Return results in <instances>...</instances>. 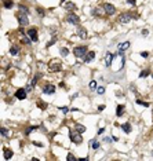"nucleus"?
<instances>
[{"instance_id":"nucleus-8","label":"nucleus","mask_w":153,"mask_h":161,"mask_svg":"<svg viewBox=\"0 0 153 161\" xmlns=\"http://www.w3.org/2000/svg\"><path fill=\"white\" fill-rule=\"evenodd\" d=\"M43 92L47 95H52L55 92V85H52V84H44L43 85Z\"/></svg>"},{"instance_id":"nucleus-20","label":"nucleus","mask_w":153,"mask_h":161,"mask_svg":"<svg viewBox=\"0 0 153 161\" xmlns=\"http://www.w3.org/2000/svg\"><path fill=\"white\" fill-rule=\"evenodd\" d=\"M20 13H23V14H26V15H29L30 14V11H29V8H28L26 6H22V4H20Z\"/></svg>"},{"instance_id":"nucleus-18","label":"nucleus","mask_w":153,"mask_h":161,"mask_svg":"<svg viewBox=\"0 0 153 161\" xmlns=\"http://www.w3.org/2000/svg\"><path fill=\"white\" fill-rule=\"evenodd\" d=\"M11 157H13V150L4 147V158L8 160V158H11Z\"/></svg>"},{"instance_id":"nucleus-17","label":"nucleus","mask_w":153,"mask_h":161,"mask_svg":"<svg viewBox=\"0 0 153 161\" xmlns=\"http://www.w3.org/2000/svg\"><path fill=\"white\" fill-rule=\"evenodd\" d=\"M65 10H68V11H73V10H77V7H76V4H75V3L68 2V3L65 4Z\"/></svg>"},{"instance_id":"nucleus-22","label":"nucleus","mask_w":153,"mask_h":161,"mask_svg":"<svg viewBox=\"0 0 153 161\" xmlns=\"http://www.w3.org/2000/svg\"><path fill=\"white\" fill-rule=\"evenodd\" d=\"M40 77H41V75H39V73H37V75H35V77H33L32 81H30V85H32V87H35V85L37 84V81H39Z\"/></svg>"},{"instance_id":"nucleus-33","label":"nucleus","mask_w":153,"mask_h":161,"mask_svg":"<svg viewBox=\"0 0 153 161\" xmlns=\"http://www.w3.org/2000/svg\"><path fill=\"white\" fill-rule=\"evenodd\" d=\"M36 11H37V14H39V15H40V17H44V15H46V13H44V10H43L41 7H37V8H36Z\"/></svg>"},{"instance_id":"nucleus-24","label":"nucleus","mask_w":153,"mask_h":161,"mask_svg":"<svg viewBox=\"0 0 153 161\" xmlns=\"http://www.w3.org/2000/svg\"><path fill=\"white\" fill-rule=\"evenodd\" d=\"M37 107L41 109V110H46L47 109V103H46V102H43V101H37Z\"/></svg>"},{"instance_id":"nucleus-15","label":"nucleus","mask_w":153,"mask_h":161,"mask_svg":"<svg viewBox=\"0 0 153 161\" xmlns=\"http://www.w3.org/2000/svg\"><path fill=\"white\" fill-rule=\"evenodd\" d=\"M77 35L80 36V39H87V30H85L84 28H79V30H77Z\"/></svg>"},{"instance_id":"nucleus-40","label":"nucleus","mask_w":153,"mask_h":161,"mask_svg":"<svg viewBox=\"0 0 153 161\" xmlns=\"http://www.w3.org/2000/svg\"><path fill=\"white\" fill-rule=\"evenodd\" d=\"M103 109H105V105H99L98 106V112H102Z\"/></svg>"},{"instance_id":"nucleus-27","label":"nucleus","mask_w":153,"mask_h":161,"mask_svg":"<svg viewBox=\"0 0 153 161\" xmlns=\"http://www.w3.org/2000/svg\"><path fill=\"white\" fill-rule=\"evenodd\" d=\"M149 75H150L149 70H142V72L139 73V79H145V77H148Z\"/></svg>"},{"instance_id":"nucleus-5","label":"nucleus","mask_w":153,"mask_h":161,"mask_svg":"<svg viewBox=\"0 0 153 161\" xmlns=\"http://www.w3.org/2000/svg\"><path fill=\"white\" fill-rule=\"evenodd\" d=\"M131 19H132V15L130 13H123V14L119 15V22L120 23H128Z\"/></svg>"},{"instance_id":"nucleus-26","label":"nucleus","mask_w":153,"mask_h":161,"mask_svg":"<svg viewBox=\"0 0 153 161\" xmlns=\"http://www.w3.org/2000/svg\"><path fill=\"white\" fill-rule=\"evenodd\" d=\"M97 87H98V84H97V81H95V80H93L91 83H90V90H91V91H97Z\"/></svg>"},{"instance_id":"nucleus-6","label":"nucleus","mask_w":153,"mask_h":161,"mask_svg":"<svg viewBox=\"0 0 153 161\" xmlns=\"http://www.w3.org/2000/svg\"><path fill=\"white\" fill-rule=\"evenodd\" d=\"M103 11L106 13L108 15H113V14H116V7L111 3H105L103 4Z\"/></svg>"},{"instance_id":"nucleus-38","label":"nucleus","mask_w":153,"mask_h":161,"mask_svg":"<svg viewBox=\"0 0 153 161\" xmlns=\"http://www.w3.org/2000/svg\"><path fill=\"white\" fill-rule=\"evenodd\" d=\"M127 3H128V4H131V6H135V4H137L135 0H127Z\"/></svg>"},{"instance_id":"nucleus-16","label":"nucleus","mask_w":153,"mask_h":161,"mask_svg":"<svg viewBox=\"0 0 153 161\" xmlns=\"http://www.w3.org/2000/svg\"><path fill=\"white\" fill-rule=\"evenodd\" d=\"M123 114H124V105H117V107H116V116L121 117Z\"/></svg>"},{"instance_id":"nucleus-43","label":"nucleus","mask_w":153,"mask_h":161,"mask_svg":"<svg viewBox=\"0 0 153 161\" xmlns=\"http://www.w3.org/2000/svg\"><path fill=\"white\" fill-rule=\"evenodd\" d=\"M103 131H105V128H101V129L98 131V134H99V135H101V134H103Z\"/></svg>"},{"instance_id":"nucleus-1","label":"nucleus","mask_w":153,"mask_h":161,"mask_svg":"<svg viewBox=\"0 0 153 161\" xmlns=\"http://www.w3.org/2000/svg\"><path fill=\"white\" fill-rule=\"evenodd\" d=\"M87 52H88L87 46H76L73 48V54H75L76 58H83Z\"/></svg>"},{"instance_id":"nucleus-36","label":"nucleus","mask_w":153,"mask_h":161,"mask_svg":"<svg viewBox=\"0 0 153 161\" xmlns=\"http://www.w3.org/2000/svg\"><path fill=\"white\" fill-rule=\"evenodd\" d=\"M52 44H55V37H54V39H52V40H51V41H48V43H47V46H46V47H47V48H48V47H51Z\"/></svg>"},{"instance_id":"nucleus-28","label":"nucleus","mask_w":153,"mask_h":161,"mask_svg":"<svg viewBox=\"0 0 153 161\" xmlns=\"http://www.w3.org/2000/svg\"><path fill=\"white\" fill-rule=\"evenodd\" d=\"M0 132H2V135L4 136V138H8V135H10V132H8V129H7V128H4V127H2Z\"/></svg>"},{"instance_id":"nucleus-4","label":"nucleus","mask_w":153,"mask_h":161,"mask_svg":"<svg viewBox=\"0 0 153 161\" xmlns=\"http://www.w3.org/2000/svg\"><path fill=\"white\" fill-rule=\"evenodd\" d=\"M48 69L51 72H61L62 70V65H61L58 61H51L48 63Z\"/></svg>"},{"instance_id":"nucleus-12","label":"nucleus","mask_w":153,"mask_h":161,"mask_svg":"<svg viewBox=\"0 0 153 161\" xmlns=\"http://www.w3.org/2000/svg\"><path fill=\"white\" fill-rule=\"evenodd\" d=\"M112 61H113V55H112L111 52H108L106 57H105V65H106L108 67L112 66Z\"/></svg>"},{"instance_id":"nucleus-2","label":"nucleus","mask_w":153,"mask_h":161,"mask_svg":"<svg viewBox=\"0 0 153 161\" xmlns=\"http://www.w3.org/2000/svg\"><path fill=\"white\" fill-rule=\"evenodd\" d=\"M69 136H70V140L73 143H76V145H80L83 142L82 135H80V132H77L76 129H75V132H73V131H69Z\"/></svg>"},{"instance_id":"nucleus-10","label":"nucleus","mask_w":153,"mask_h":161,"mask_svg":"<svg viewBox=\"0 0 153 161\" xmlns=\"http://www.w3.org/2000/svg\"><path fill=\"white\" fill-rule=\"evenodd\" d=\"M28 36L32 39V41H37V40H39V36H37V29L36 28L28 29Z\"/></svg>"},{"instance_id":"nucleus-11","label":"nucleus","mask_w":153,"mask_h":161,"mask_svg":"<svg viewBox=\"0 0 153 161\" xmlns=\"http://www.w3.org/2000/svg\"><path fill=\"white\" fill-rule=\"evenodd\" d=\"M94 58H95V52H94V51H88V52L83 57V61H84V63H88V62H91Z\"/></svg>"},{"instance_id":"nucleus-39","label":"nucleus","mask_w":153,"mask_h":161,"mask_svg":"<svg viewBox=\"0 0 153 161\" xmlns=\"http://www.w3.org/2000/svg\"><path fill=\"white\" fill-rule=\"evenodd\" d=\"M141 55H142L143 58H148V55H149V54H148V51H143V52H141Z\"/></svg>"},{"instance_id":"nucleus-34","label":"nucleus","mask_w":153,"mask_h":161,"mask_svg":"<svg viewBox=\"0 0 153 161\" xmlns=\"http://www.w3.org/2000/svg\"><path fill=\"white\" fill-rule=\"evenodd\" d=\"M66 160H68V161H73V160H76V157H75V156L72 154V153H69L68 157H66Z\"/></svg>"},{"instance_id":"nucleus-13","label":"nucleus","mask_w":153,"mask_h":161,"mask_svg":"<svg viewBox=\"0 0 153 161\" xmlns=\"http://www.w3.org/2000/svg\"><path fill=\"white\" fill-rule=\"evenodd\" d=\"M130 46H131L130 41H124V43H121V44H119L117 48H119V51H120V52H123L124 50H127V48L130 47Z\"/></svg>"},{"instance_id":"nucleus-14","label":"nucleus","mask_w":153,"mask_h":161,"mask_svg":"<svg viewBox=\"0 0 153 161\" xmlns=\"http://www.w3.org/2000/svg\"><path fill=\"white\" fill-rule=\"evenodd\" d=\"M120 128H121L126 134H130V132H131V124H130V123H124V124H121Z\"/></svg>"},{"instance_id":"nucleus-41","label":"nucleus","mask_w":153,"mask_h":161,"mask_svg":"<svg viewBox=\"0 0 153 161\" xmlns=\"http://www.w3.org/2000/svg\"><path fill=\"white\" fill-rule=\"evenodd\" d=\"M33 145H35V146H39V147H43V145L39 143V142H33Z\"/></svg>"},{"instance_id":"nucleus-37","label":"nucleus","mask_w":153,"mask_h":161,"mask_svg":"<svg viewBox=\"0 0 153 161\" xmlns=\"http://www.w3.org/2000/svg\"><path fill=\"white\" fill-rule=\"evenodd\" d=\"M91 14H93V15H99V10H98V8H97V10L94 8L93 11H91Z\"/></svg>"},{"instance_id":"nucleus-30","label":"nucleus","mask_w":153,"mask_h":161,"mask_svg":"<svg viewBox=\"0 0 153 161\" xmlns=\"http://www.w3.org/2000/svg\"><path fill=\"white\" fill-rule=\"evenodd\" d=\"M97 94H99V95H103V94H105V87H102V85L97 87Z\"/></svg>"},{"instance_id":"nucleus-42","label":"nucleus","mask_w":153,"mask_h":161,"mask_svg":"<svg viewBox=\"0 0 153 161\" xmlns=\"http://www.w3.org/2000/svg\"><path fill=\"white\" fill-rule=\"evenodd\" d=\"M142 35L143 36H148V30H146V29H143V30H142Z\"/></svg>"},{"instance_id":"nucleus-3","label":"nucleus","mask_w":153,"mask_h":161,"mask_svg":"<svg viewBox=\"0 0 153 161\" xmlns=\"http://www.w3.org/2000/svg\"><path fill=\"white\" fill-rule=\"evenodd\" d=\"M66 22L70 23V25H79L80 23V18L75 14H68L66 15Z\"/></svg>"},{"instance_id":"nucleus-25","label":"nucleus","mask_w":153,"mask_h":161,"mask_svg":"<svg viewBox=\"0 0 153 161\" xmlns=\"http://www.w3.org/2000/svg\"><path fill=\"white\" fill-rule=\"evenodd\" d=\"M35 129H37V127H36V125H32V127H28V128L25 129V135L28 136V135H29L30 132H33V131H35Z\"/></svg>"},{"instance_id":"nucleus-23","label":"nucleus","mask_w":153,"mask_h":161,"mask_svg":"<svg viewBox=\"0 0 153 161\" xmlns=\"http://www.w3.org/2000/svg\"><path fill=\"white\" fill-rule=\"evenodd\" d=\"M3 6H4V8H11L14 6V3H13V0H4Z\"/></svg>"},{"instance_id":"nucleus-31","label":"nucleus","mask_w":153,"mask_h":161,"mask_svg":"<svg viewBox=\"0 0 153 161\" xmlns=\"http://www.w3.org/2000/svg\"><path fill=\"white\" fill-rule=\"evenodd\" d=\"M135 102H137V105H141V106H145V107H149V103H148V102H143V101H141V99H137Z\"/></svg>"},{"instance_id":"nucleus-9","label":"nucleus","mask_w":153,"mask_h":161,"mask_svg":"<svg viewBox=\"0 0 153 161\" xmlns=\"http://www.w3.org/2000/svg\"><path fill=\"white\" fill-rule=\"evenodd\" d=\"M26 94H28V91L25 88H18L17 92H15V98L20 99V101H23L26 98Z\"/></svg>"},{"instance_id":"nucleus-44","label":"nucleus","mask_w":153,"mask_h":161,"mask_svg":"<svg viewBox=\"0 0 153 161\" xmlns=\"http://www.w3.org/2000/svg\"><path fill=\"white\" fill-rule=\"evenodd\" d=\"M64 2H65V0H61V4H62V3H64Z\"/></svg>"},{"instance_id":"nucleus-21","label":"nucleus","mask_w":153,"mask_h":161,"mask_svg":"<svg viewBox=\"0 0 153 161\" xmlns=\"http://www.w3.org/2000/svg\"><path fill=\"white\" fill-rule=\"evenodd\" d=\"M18 52H20V47L15 46V44L11 46V48H10V54H11V55H17Z\"/></svg>"},{"instance_id":"nucleus-35","label":"nucleus","mask_w":153,"mask_h":161,"mask_svg":"<svg viewBox=\"0 0 153 161\" xmlns=\"http://www.w3.org/2000/svg\"><path fill=\"white\" fill-rule=\"evenodd\" d=\"M59 109H61V112H62V113H64V114H66V113H68V112H69V109H68V107H66V106H64V107H59Z\"/></svg>"},{"instance_id":"nucleus-32","label":"nucleus","mask_w":153,"mask_h":161,"mask_svg":"<svg viewBox=\"0 0 153 161\" xmlns=\"http://www.w3.org/2000/svg\"><path fill=\"white\" fill-rule=\"evenodd\" d=\"M68 54H69V50H68L66 47H62V48H61V55H62V57H66Z\"/></svg>"},{"instance_id":"nucleus-29","label":"nucleus","mask_w":153,"mask_h":161,"mask_svg":"<svg viewBox=\"0 0 153 161\" xmlns=\"http://www.w3.org/2000/svg\"><path fill=\"white\" fill-rule=\"evenodd\" d=\"M90 143H91V147H93L94 150L99 149V142H98V140H91V142H90Z\"/></svg>"},{"instance_id":"nucleus-7","label":"nucleus","mask_w":153,"mask_h":161,"mask_svg":"<svg viewBox=\"0 0 153 161\" xmlns=\"http://www.w3.org/2000/svg\"><path fill=\"white\" fill-rule=\"evenodd\" d=\"M18 23H20L21 26H26L28 23H29V19H28L26 14H23V13L18 14Z\"/></svg>"},{"instance_id":"nucleus-19","label":"nucleus","mask_w":153,"mask_h":161,"mask_svg":"<svg viewBox=\"0 0 153 161\" xmlns=\"http://www.w3.org/2000/svg\"><path fill=\"white\" fill-rule=\"evenodd\" d=\"M75 129L77 131V132H80V134H83V132H85V127L84 125H82V124H75Z\"/></svg>"}]
</instances>
